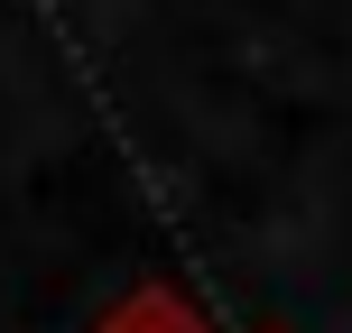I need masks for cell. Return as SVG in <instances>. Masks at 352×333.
Wrapping results in <instances>:
<instances>
[{
	"label": "cell",
	"mask_w": 352,
	"mask_h": 333,
	"mask_svg": "<svg viewBox=\"0 0 352 333\" xmlns=\"http://www.w3.org/2000/svg\"><path fill=\"white\" fill-rule=\"evenodd\" d=\"M102 333H195L186 315H176V306L167 297H140V306H121V315H111Z\"/></svg>",
	"instance_id": "cell-1"
}]
</instances>
